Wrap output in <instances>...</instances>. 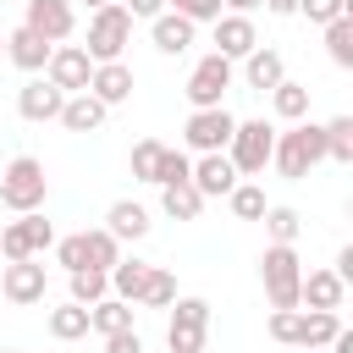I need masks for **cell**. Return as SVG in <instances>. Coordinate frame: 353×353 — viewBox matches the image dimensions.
<instances>
[{"instance_id":"obj_1","label":"cell","mask_w":353,"mask_h":353,"mask_svg":"<svg viewBox=\"0 0 353 353\" xmlns=\"http://www.w3.org/2000/svg\"><path fill=\"white\" fill-rule=\"evenodd\" d=\"M325 160V132L314 121H292L287 132H276V149H270V165L287 176V182H303L314 165Z\"/></svg>"},{"instance_id":"obj_2","label":"cell","mask_w":353,"mask_h":353,"mask_svg":"<svg viewBox=\"0 0 353 353\" xmlns=\"http://www.w3.org/2000/svg\"><path fill=\"white\" fill-rule=\"evenodd\" d=\"M259 281H265V298L270 309H298V281H303V259L292 243H270L259 254Z\"/></svg>"},{"instance_id":"obj_3","label":"cell","mask_w":353,"mask_h":353,"mask_svg":"<svg viewBox=\"0 0 353 353\" xmlns=\"http://www.w3.org/2000/svg\"><path fill=\"white\" fill-rule=\"evenodd\" d=\"M44 193H50L44 160H33V154H17V160L0 171V204H6V210H17V215H33V210L44 204Z\"/></svg>"},{"instance_id":"obj_4","label":"cell","mask_w":353,"mask_h":353,"mask_svg":"<svg viewBox=\"0 0 353 353\" xmlns=\"http://www.w3.org/2000/svg\"><path fill=\"white\" fill-rule=\"evenodd\" d=\"M127 39H132V17H127L121 6L88 11V44H83V55H88L94 66H105V61H121Z\"/></svg>"},{"instance_id":"obj_5","label":"cell","mask_w":353,"mask_h":353,"mask_svg":"<svg viewBox=\"0 0 353 353\" xmlns=\"http://www.w3.org/2000/svg\"><path fill=\"white\" fill-rule=\"evenodd\" d=\"M270 149H276V127L270 121H237L232 143H226V160H232L237 176H259L270 165Z\"/></svg>"},{"instance_id":"obj_6","label":"cell","mask_w":353,"mask_h":353,"mask_svg":"<svg viewBox=\"0 0 353 353\" xmlns=\"http://www.w3.org/2000/svg\"><path fill=\"white\" fill-rule=\"evenodd\" d=\"M210 336V303L204 298H176L171 325H165V353H204Z\"/></svg>"},{"instance_id":"obj_7","label":"cell","mask_w":353,"mask_h":353,"mask_svg":"<svg viewBox=\"0 0 353 353\" xmlns=\"http://www.w3.org/2000/svg\"><path fill=\"white\" fill-rule=\"evenodd\" d=\"M226 88H232V61L210 50V55L188 72V99H193V110H215Z\"/></svg>"},{"instance_id":"obj_8","label":"cell","mask_w":353,"mask_h":353,"mask_svg":"<svg viewBox=\"0 0 353 353\" xmlns=\"http://www.w3.org/2000/svg\"><path fill=\"white\" fill-rule=\"evenodd\" d=\"M232 127H237V116H232L226 105H215V110H193V116H188V127H182V138H188L199 154H226Z\"/></svg>"},{"instance_id":"obj_9","label":"cell","mask_w":353,"mask_h":353,"mask_svg":"<svg viewBox=\"0 0 353 353\" xmlns=\"http://www.w3.org/2000/svg\"><path fill=\"white\" fill-rule=\"evenodd\" d=\"M44 72H50V83H55V88H61V94L72 99V94H88L94 61L83 55V44H55V50H50V66H44Z\"/></svg>"},{"instance_id":"obj_10","label":"cell","mask_w":353,"mask_h":353,"mask_svg":"<svg viewBox=\"0 0 353 353\" xmlns=\"http://www.w3.org/2000/svg\"><path fill=\"white\" fill-rule=\"evenodd\" d=\"M22 6H28V22H22V28L39 33L44 44H61V39L72 33V22H77V17H72V0H22Z\"/></svg>"},{"instance_id":"obj_11","label":"cell","mask_w":353,"mask_h":353,"mask_svg":"<svg viewBox=\"0 0 353 353\" xmlns=\"http://www.w3.org/2000/svg\"><path fill=\"white\" fill-rule=\"evenodd\" d=\"M193 193L199 199H226L232 188H237V171H232V160L226 154H199V165H193Z\"/></svg>"},{"instance_id":"obj_12","label":"cell","mask_w":353,"mask_h":353,"mask_svg":"<svg viewBox=\"0 0 353 353\" xmlns=\"http://www.w3.org/2000/svg\"><path fill=\"white\" fill-rule=\"evenodd\" d=\"M215 55H226V61H243L248 50H259V33H254V22L248 17H237V11H226V17H215Z\"/></svg>"},{"instance_id":"obj_13","label":"cell","mask_w":353,"mask_h":353,"mask_svg":"<svg viewBox=\"0 0 353 353\" xmlns=\"http://www.w3.org/2000/svg\"><path fill=\"white\" fill-rule=\"evenodd\" d=\"M88 94H94L105 110H110V105H121V99H132V66H127V61H105V66H94Z\"/></svg>"},{"instance_id":"obj_14","label":"cell","mask_w":353,"mask_h":353,"mask_svg":"<svg viewBox=\"0 0 353 353\" xmlns=\"http://www.w3.org/2000/svg\"><path fill=\"white\" fill-rule=\"evenodd\" d=\"M61 105H66V94L44 77V83H22L17 88V110H22V121H55L61 116Z\"/></svg>"},{"instance_id":"obj_15","label":"cell","mask_w":353,"mask_h":353,"mask_svg":"<svg viewBox=\"0 0 353 353\" xmlns=\"http://www.w3.org/2000/svg\"><path fill=\"white\" fill-rule=\"evenodd\" d=\"M0 292H6L11 303H39V298H44V265H39V259H17V265H6Z\"/></svg>"},{"instance_id":"obj_16","label":"cell","mask_w":353,"mask_h":353,"mask_svg":"<svg viewBox=\"0 0 353 353\" xmlns=\"http://www.w3.org/2000/svg\"><path fill=\"white\" fill-rule=\"evenodd\" d=\"M342 281H336V270H309L303 281H298V303H309L314 314H336L342 309Z\"/></svg>"},{"instance_id":"obj_17","label":"cell","mask_w":353,"mask_h":353,"mask_svg":"<svg viewBox=\"0 0 353 353\" xmlns=\"http://www.w3.org/2000/svg\"><path fill=\"white\" fill-rule=\"evenodd\" d=\"M50 50H55V44H44V39L28 33V28H11V33H6V55H11L22 72H44V66H50Z\"/></svg>"},{"instance_id":"obj_18","label":"cell","mask_w":353,"mask_h":353,"mask_svg":"<svg viewBox=\"0 0 353 353\" xmlns=\"http://www.w3.org/2000/svg\"><path fill=\"white\" fill-rule=\"evenodd\" d=\"M149 33H154V50H160V55H182V50L193 44V22L176 17V11H160V17L149 22Z\"/></svg>"},{"instance_id":"obj_19","label":"cell","mask_w":353,"mask_h":353,"mask_svg":"<svg viewBox=\"0 0 353 353\" xmlns=\"http://www.w3.org/2000/svg\"><path fill=\"white\" fill-rule=\"evenodd\" d=\"M55 121H61L66 132H99V127H105V105H99L94 94H72Z\"/></svg>"},{"instance_id":"obj_20","label":"cell","mask_w":353,"mask_h":353,"mask_svg":"<svg viewBox=\"0 0 353 353\" xmlns=\"http://www.w3.org/2000/svg\"><path fill=\"white\" fill-rule=\"evenodd\" d=\"M105 232H110L116 243H127V237L138 243V237L149 232V210H143V204H132V199H116V204H110V215H105Z\"/></svg>"},{"instance_id":"obj_21","label":"cell","mask_w":353,"mask_h":353,"mask_svg":"<svg viewBox=\"0 0 353 353\" xmlns=\"http://www.w3.org/2000/svg\"><path fill=\"white\" fill-rule=\"evenodd\" d=\"M149 270H154V265H143V259H116V265H110V292H116L121 303H138Z\"/></svg>"},{"instance_id":"obj_22","label":"cell","mask_w":353,"mask_h":353,"mask_svg":"<svg viewBox=\"0 0 353 353\" xmlns=\"http://www.w3.org/2000/svg\"><path fill=\"white\" fill-rule=\"evenodd\" d=\"M243 61H248V66H243V72H248V88H259V94H265V88H276V83L287 77L281 55H276V50H265V44H259V50H248Z\"/></svg>"},{"instance_id":"obj_23","label":"cell","mask_w":353,"mask_h":353,"mask_svg":"<svg viewBox=\"0 0 353 353\" xmlns=\"http://www.w3.org/2000/svg\"><path fill=\"white\" fill-rule=\"evenodd\" d=\"M88 331H99V336L132 331V303H121V298H99V303L88 309Z\"/></svg>"},{"instance_id":"obj_24","label":"cell","mask_w":353,"mask_h":353,"mask_svg":"<svg viewBox=\"0 0 353 353\" xmlns=\"http://www.w3.org/2000/svg\"><path fill=\"white\" fill-rule=\"evenodd\" d=\"M270 105H276L281 121H303V116H309V88L292 83V77H281V83L270 88Z\"/></svg>"},{"instance_id":"obj_25","label":"cell","mask_w":353,"mask_h":353,"mask_svg":"<svg viewBox=\"0 0 353 353\" xmlns=\"http://www.w3.org/2000/svg\"><path fill=\"white\" fill-rule=\"evenodd\" d=\"M160 210H165L171 221H199L204 199L193 193V182H176V188H160Z\"/></svg>"},{"instance_id":"obj_26","label":"cell","mask_w":353,"mask_h":353,"mask_svg":"<svg viewBox=\"0 0 353 353\" xmlns=\"http://www.w3.org/2000/svg\"><path fill=\"white\" fill-rule=\"evenodd\" d=\"M50 336H61V342L88 336V309H83V303H61V309H50Z\"/></svg>"},{"instance_id":"obj_27","label":"cell","mask_w":353,"mask_h":353,"mask_svg":"<svg viewBox=\"0 0 353 353\" xmlns=\"http://www.w3.org/2000/svg\"><path fill=\"white\" fill-rule=\"evenodd\" d=\"M325 50H331V61H336L342 72L353 66V11L336 17V22H325Z\"/></svg>"},{"instance_id":"obj_28","label":"cell","mask_w":353,"mask_h":353,"mask_svg":"<svg viewBox=\"0 0 353 353\" xmlns=\"http://www.w3.org/2000/svg\"><path fill=\"white\" fill-rule=\"evenodd\" d=\"M83 243H88V270H105L110 276V265L121 259V243L105 232V226H94V232H83Z\"/></svg>"},{"instance_id":"obj_29","label":"cell","mask_w":353,"mask_h":353,"mask_svg":"<svg viewBox=\"0 0 353 353\" xmlns=\"http://www.w3.org/2000/svg\"><path fill=\"white\" fill-rule=\"evenodd\" d=\"M99 298H110V276L105 270H72V303L94 309Z\"/></svg>"},{"instance_id":"obj_30","label":"cell","mask_w":353,"mask_h":353,"mask_svg":"<svg viewBox=\"0 0 353 353\" xmlns=\"http://www.w3.org/2000/svg\"><path fill=\"white\" fill-rule=\"evenodd\" d=\"M325 132V160H353V116H336V121H325L320 127Z\"/></svg>"},{"instance_id":"obj_31","label":"cell","mask_w":353,"mask_h":353,"mask_svg":"<svg viewBox=\"0 0 353 353\" xmlns=\"http://www.w3.org/2000/svg\"><path fill=\"white\" fill-rule=\"evenodd\" d=\"M226 204H232V215L237 221H259L270 204H265V188H254V182H237L232 193H226Z\"/></svg>"},{"instance_id":"obj_32","label":"cell","mask_w":353,"mask_h":353,"mask_svg":"<svg viewBox=\"0 0 353 353\" xmlns=\"http://www.w3.org/2000/svg\"><path fill=\"white\" fill-rule=\"evenodd\" d=\"M259 221H265L270 243H298V226H303V221H298V210H292V204H270Z\"/></svg>"},{"instance_id":"obj_33","label":"cell","mask_w":353,"mask_h":353,"mask_svg":"<svg viewBox=\"0 0 353 353\" xmlns=\"http://www.w3.org/2000/svg\"><path fill=\"white\" fill-rule=\"evenodd\" d=\"M138 303H149V309H171V303H176V276L154 265L149 281H143V298H138Z\"/></svg>"},{"instance_id":"obj_34","label":"cell","mask_w":353,"mask_h":353,"mask_svg":"<svg viewBox=\"0 0 353 353\" xmlns=\"http://www.w3.org/2000/svg\"><path fill=\"white\" fill-rule=\"evenodd\" d=\"M160 154H165V143H160V138H143V143H132V176H138V182H154V171H160Z\"/></svg>"},{"instance_id":"obj_35","label":"cell","mask_w":353,"mask_h":353,"mask_svg":"<svg viewBox=\"0 0 353 353\" xmlns=\"http://www.w3.org/2000/svg\"><path fill=\"white\" fill-rule=\"evenodd\" d=\"M193 176V160L182 154V149H165L160 154V171H154V188H176V182H188Z\"/></svg>"},{"instance_id":"obj_36","label":"cell","mask_w":353,"mask_h":353,"mask_svg":"<svg viewBox=\"0 0 353 353\" xmlns=\"http://www.w3.org/2000/svg\"><path fill=\"white\" fill-rule=\"evenodd\" d=\"M270 336L287 347H303V309H276L270 314Z\"/></svg>"},{"instance_id":"obj_37","label":"cell","mask_w":353,"mask_h":353,"mask_svg":"<svg viewBox=\"0 0 353 353\" xmlns=\"http://www.w3.org/2000/svg\"><path fill=\"white\" fill-rule=\"evenodd\" d=\"M336 331H342L336 314H314V309H303V347H325Z\"/></svg>"},{"instance_id":"obj_38","label":"cell","mask_w":353,"mask_h":353,"mask_svg":"<svg viewBox=\"0 0 353 353\" xmlns=\"http://www.w3.org/2000/svg\"><path fill=\"white\" fill-rule=\"evenodd\" d=\"M0 254L17 265V259H33V243H28V221H11L6 232H0Z\"/></svg>"},{"instance_id":"obj_39","label":"cell","mask_w":353,"mask_h":353,"mask_svg":"<svg viewBox=\"0 0 353 353\" xmlns=\"http://www.w3.org/2000/svg\"><path fill=\"white\" fill-rule=\"evenodd\" d=\"M165 11H176V17H188L199 28V22H215L221 17V0H165Z\"/></svg>"},{"instance_id":"obj_40","label":"cell","mask_w":353,"mask_h":353,"mask_svg":"<svg viewBox=\"0 0 353 353\" xmlns=\"http://www.w3.org/2000/svg\"><path fill=\"white\" fill-rule=\"evenodd\" d=\"M55 259L66 265V276H72V270H88V243H83V232H77V237H61V243H55Z\"/></svg>"},{"instance_id":"obj_41","label":"cell","mask_w":353,"mask_h":353,"mask_svg":"<svg viewBox=\"0 0 353 353\" xmlns=\"http://www.w3.org/2000/svg\"><path fill=\"white\" fill-rule=\"evenodd\" d=\"M298 11H303L309 22H320V28H325V22H336V17H347L353 6H347V0H298Z\"/></svg>"},{"instance_id":"obj_42","label":"cell","mask_w":353,"mask_h":353,"mask_svg":"<svg viewBox=\"0 0 353 353\" xmlns=\"http://www.w3.org/2000/svg\"><path fill=\"white\" fill-rule=\"evenodd\" d=\"M22 221H28V243H33V259H39V254H50V248H55V226H50L39 210H33V215H22Z\"/></svg>"},{"instance_id":"obj_43","label":"cell","mask_w":353,"mask_h":353,"mask_svg":"<svg viewBox=\"0 0 353 353\" xmlns=\"http://www.w3.org/2000/svg\"><path fill=\"white\" fill-rule=\"evenodd\" d=\"M105 353H143V336L138 331H116V336H105Z\"/></svg>"},{"instance_id":"obj_44","label":"cell","mask_w":353,"mask_h":353,"mask_svg":"<svg viewBox=\"0 0 353 353\" xmlns=\"http://www.w3.org/2000/svg\"><path fill=\"white\" fill-rule=\"evenodd\" d=\"M121 11H127V17H132V22H138V17H149V22H154V17H160V11H165V0H127V6H121Z\"/></svg>"},{"instance_id":"obj_45","label":"cell","mask_w":353,"mask_h":353,"mask_svg":"<svg viewBox=\"0 0 353 353\" xmlns=\"http://www.w3.org/2000/svg\"><path fill=\"white\" fill-rule=\"evenodd\" d=\"M336 281H342V287L353 281V248H342V254H336Z\"/></svg>"},{"instance_id":"obj_46","label":"cell","mask_w":353,"mask_h":353,"mask_svg":"<svg viewBox=\"0 0 353 353\" xmlns=\"http://www.w3.org/2000/svg\"><path fill=\"white\" fill-rule=\"evenodd\" d=\"M270 17H298V0H259Z\"/></svg>"},{"instance_id":"obj_47","label":"cell","mask_w":353,"mask_h":353,"mask_svg":"<svg viewBox=\"0 0 353 353\" xmlns=\"http://www.w3.org/2000/svg\"><path fill=\"white\" fill-rule=\"evenodd\" d=\"M221 6H232V11H237V17H248V11H254V6H259V0H221Z\"/></svg>"},{"instance_id":"obj_48","label":"cell","mask_w":353,"mask_h":353,"mask_svg":"<svg viewBox=\"0 0 353 353\" xmlns=\"http://www.w3.org/2000/svg\"><path fill=\"white\" fill-rule=\"evenodd\" d=\"M77 6H88V11H105V6H116V0H77Z\"/></svg>"},{"instance_id":"obj_49","label":"cell","mask_w":353,"mask_h":353,"mask_svg":"<svg viewBox=\"0 0 353 353\" xmlns=\"http://www.w3.org/2000/svg\"><path fill=\"white\" fill-rule=\"evenodd\" d=\"M303 353H325V347H303Z\"/></svg>"},{"instance_id":"obj_50","label":"cell","mask_w":353,"mask_h":353,"mask_svg":"<svg viewBox=\"0 0 353 353\" xmlns=\"http://www.w3.org/2000/svg\"><path fill=\"white\" fill-rule=\"evenodd\" d=\"M0 50H6V33H0Z\"/></svg>"},{"instance_id":"obj_51","label":"cell","mask_w":353,"mask_h":353,"mask_svg":"<svg viewBox=\"0 0 353 353\" xmlns=\"http://www.w3.org/2000/svg\"><path fill=\"white\" fill-rule=\"evenodd\" d=\"M6 353H11V347H6Z\"/></svg>"}]
</instances>
